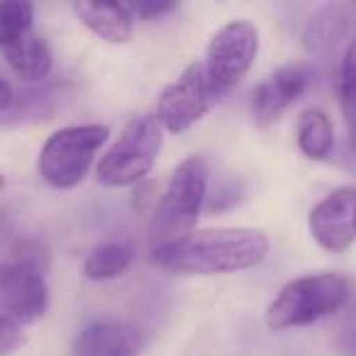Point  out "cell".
Wrapping results in <instances>:
<instances>
[{
    "label": "cell",
    "mask_w": 356,
    "mask_h": 356,
    "mask_svg": "<svg viewBox=\"0 0 356 356\" xmlns=\"http://www.w3.org/2000/svg\"><path fill=\"white\" fill-rule=\"evenodd\" d=\"M268 237L254 227L200 229L184 242L156 249L154 266L178 276H220L254 268L266 259Z\"/></svg>",
    "instance_id": "cell-1"
},
{
    "label": "cell",
    "mask_w": 356,
    "mask_h": 356,
    "mask_svg": "<svg viewBox=\"0 0 356 356\" xmlns=\"http://www.w3.org/2000/svg\"><path fill=\"white\" fill-rule=\"evenodd\" d=\"M208 198V163L200 156L181 161L159 195L149 220V252L184 242L195 232L200 210Z\"/></svg>",
    "instance_id": "cell-2"
},
{
    "label": "cell",
    "mask_w": 356,
    "mask_h": 356,
    "mask_svg": "<svg viewBox=\"0 0 356 356\" xmlns=\"http://www.w3.org/2000/svg\"><path fill=\"white\" fill-rule=\"evenodd\" d=\"M351 281L339 273H310L288 281L266 310V325L276 332L307 327L339 312L349 302Z\"/></svg>",
    "instance_id": "cell-3"
},
{
    "label": "cell",
    "mask_w": 356,
    "mask_h": 356,
    "mask_svg": "<svg viewBox=\"0 0 356 356\" xmlns=\"http://www.w3.org/2000/svg\"><path fill=\"white\" fill-rule=\"evenodd\" d=\"M110 137L105 124L61 127L44 142L40 152V176L56 191H71L83 184L95 154Z\"/></svg>",
    "instance_id": "cell-4"
},
{
    "label": "cell",
    "mask_w": 356,
    "mask_h": 356,
    "mask_svg": "<svg viewBox=\"0 0 356 356\" xmlns=\"http://www.w3.org/2000/svg\"><path fill=\"white\" fill-rule=\"evenodd\" d=\"M163 147V129L154 115H142L127 122L115 144L98 163V181L108 188L139 184L154 168Z\"/></svg>",
    "instance_id": "cell-5"
},
{
    "label": "cell",
    "mask_w": 356,
    "mask_h": 356,
    "mask_svg": "<svg viewBox=\"0 0 356 356\" xmlns=\"http://www.w3.org/2000/svg\"><path fill=\"white\" fill-rule=\"evenodd\" d=\"M259 54V30L249 20H232L215 32L205 54V76L215 100L229 95L249 74Z\"/></svg>",
    "instance_id": "cell-6"
},
{
    "label": "cell",
    "mask_w": 356,
    "mask_h": 356,
    "mask_svg": "<svg viewBox=\"0 0 356 356\" xmlns=\"http://www.w3.org/2000/svg\"><path fill=\"white\" fill-rule=\"evenodd\" d=\"M215 103L218 100L210 90L205 66L195 61L171 86H166L159 93L154 118L161 124V129H168L171 134H181L193 127L195 122H200Z\"/></svg>",
    "instance_id": "cell-7"
},
{
    "label": "cell",
    "mask_w": 356,
    "mask_h": 356,
    "mask_svg": "<svg viewBox=\"0 0 356 356\" xmlns=\"http://www.w3.org/2000/svg\"><path fill=\"white\" fill-rule=\"evenodd\" d=\"M0 300H3V312L17 325L25 327L42 320L49 307V288L44 273L15 261L3 264Z\"/></svg>",
    "instance_id": "cell-8"
},
{
    "label": "cell",
    "mask_w": 356,
    "mask_h": 356,
    "mask_svg": "<svg viewBox=\"0 0 356 356\" xmlns=\"http://www.w3.org/2000/svg\"><path fill=\"white\" fill-rule=\"evenodd\" d=\"M354 213H356V188L332 191L310 210V234L322 249L341 254L354 244Z\"/></svg>",
    "instance_id": "cell-9"
},
{
    "label": "cell",
    "mask_w": 356,
    "mask_h": 356,
    "mask_svg": "<svg viewBox=\"0 0 356 356\" xmlns=\"http://www.w3.org/2000/svg\"><path fill=\"white\" fill-rule=\"evenodd\" d=\"M315 83V69L310 64H288L273 71L254 93V115L259 124H271Z\"/></svg>",
    "instance_id": "cell-10"
},
{
    "label": "cell",
    "mask_w": 356,
    "mask_h": 356,
    "mask_svg": "<svg viewBox=\"0 0 356 356\" xmlns=\"http://www.w3.org/2000/svg\"><path fill=\"white\" fill-rule=\"evenodd\" d=\"M71 356H142V337L127 322H93L76 337Z\"/></svg>",
    "instance_id": "cell-11"
},
{
    "label": "cell",
    "mask_w": 356,
    "mask_h": 356,
    "mask_svg": "<svg viewBox=\"0 0 356 356\" xmlns=\"http://www.w3.org/2000/svg\"><path fill=\"white\" fill-rule=\"evenodd\" d=\"M74 13L103 42L124 44L132 40L134 17L124 3H74Z\"/></svg>",
    "instance_id": "cell-12"
},
{
    "label": "cell",
    "mask_w": 356,
    "mask_h": 356,
    "mask_svg": "<svg viewBox=\"0 0 356 356\" xmlns=\"http://www.w3.org/2000/svg\"><path fill=\"white\" fill-rule=\"evenodd\" d=\"M8 66L15 71V76L25 83H42L51 71V49L40 32H27L13 44L3 47Z\"/></svg>",
    "instance_id": "cell-13"
},
{
    "label": "cell",
    "mask_w": 356,
    "mask_h": 356,
    "mask_svg": "<svg viewBox=\"0 0 356 356\" xmlns=\"http://www.w3.org/2000/svg\"><path fill=\"white\" fill-rule=\"evenodd\" d=\"M351 15L344 6H325L307 20L302 32V47L310 54H330L349 35Z\"/></svg>",
    "instance_id": "cell-14"
},
{
    "label": "cell",
    "mask_w": 356,
    "mask_h": 356,
    "mask_svg": "<svg viewBox=\"0 0 356 356\" xmlns=\"http://www.w3.org/2000/svg\"><path fill=\"white\" fill-rule=\"evenodd\" d=\"M298 149L310 161H325L334 149V127L325 110L307 108L298 118Z\"/></svg>",
    "instance_id": "cell-15"
},
{
    "label": "cell",
    "mask_w": 356,
    "mask_h": 356,
    "mask_svg": "<svg viewBox=\"0 0 356 356\" xmlns=\"http://www.w3.org/2000/svg\"><path fill=\"white\" fill-rule=\"evenodd\" d=\"M134 259V249L127 242H108L95 247L93 252L86 257L83 266V276L88 281H113L120 278L129 266H132Z\"/></svg>",
    "instance_id": "cell-16"
},
{
    "label": "cell",
    "mask_w": 356,
    "mask_h": 356,
    "mask_svg": "<svg viewBox=\"0 0 356 356\" xmlns=\"http://www.w3.org/2000/svg\"><path fill=\"white\" fill-rule=\"evenodd\" d=\"M339 108L344 118L346 139L351 152H356V37L349 40L339 66Z\"/></svg>",
    "instance_id": "cell-17"
},
{
    "label": "cell",
    "mask_w": 356,
    "mask_h": 356,
    "mask_svg": "<svg viewBox=\"0 0 356 356\" xmlns=\"http://www.w3.org/2000/svg\"><path fill=\"white\" fill-rule=\"evenodd\" d=\"M35 30V8L22 0L0 3V49Z\"/></svg>",
    "instance_id": "cell-18"
},
{
    "label": "cell",
    "mask_w": 356,
    "mask_h": 356,
    "mask_svg": "<svg viewBox=\"0 0 356 356\" xmlns=\"http://www.w3.org/2000/svg\"><path fill=\"white\" fill-rule=\"evenodd\" d=\"M13 261L22 264V266L37 268V271H44L47 252L37 239H20V242L13 247Z\"/></svg>",
    "instance_id": "cell-19"
},
{
    "label": "cell",
    "mask_w": 356,
    "mask_h": 356,
    "mask_svg": "<svg viewBox=\"0 0 356 356\" xmlns=\"http://www.w3.org/2000/svg\"><path fill=\"white\" fill-rule=\"evenodd\" d=\"M124 6H127L129 15L147 22L161 20L178 10V3H168V0H142V3H124Z\"/></svg>",
    "instance_id": "cell-20"
},
{
    "label": "cell",
    "mask_w": 356,
    "mask_h": 356,
    "mask_svg": "<svg viewBox=\"0 0 356 356\" xmlns=\"http://www.w3.org/2000/svg\"><path fill=\"white\" fill-rule=\"evenodd\" d=\"M27 341L25 332H22V325L8 320V317H0V356L13 354L15 349H20Z\"/></svg>",
    "instance_id": "cell-21"
},
{
    "label": "cell",
    "mask_w": 356,
    "mask_h": 356,
    "mask_svg": "<svg viewBox=\"0 0 356 356\" xmlns=\"http://www.w3.org/2000/svg\"><path fill=\"white\" fill-rule=\"evenodd\" d=\"M337 349L341 356H356V330H346L337 339Z\"/></svg>",
    "instance_id": "cell-22"
},
{
    "label": "cell",
    "mask_w": 356,
    "mask_h": 356,
    "mask_svg": "<svg viewBox=\"0 0 356 356\" xmlns=\"http://www.w3.org/2000/svg\"><path fill=\"white\" fill-rule=\"evenodd\" d=\"M13 103H15V93H13V86L8 83L6 79H3V74H0V113H8V110L13 108Z\"/></svg>",
    "instance_id": "cell-23"
},
{
    "label": "cell",
    "mask_w": 356,
    "mask_h": 356,
    "mask_svg": "<svg viewBox=\"0 0 356 356\" xmlns=\"http://www.w3.org/2000/svg\"><path fill=\"white\" fill-rule=\"evenodd\" d=\"M8 232H10V225H8L6 220H3V215H0V242L8 237Z\"/></svg>",
    "instance_id": "cell-24"
},
{
    "label": "cell",
    "mask_w": 356,
    "mask_h": 356,
    "mask_svg": "<svg viewBox=\"0 0 356 356\" xmlns=\"http://www.w3.org/2000/svg\"><path fill=\"white\" fill-rule=\"evenodd\" d=\"M0 271H3V264H0ZM0 317H8L6 312H3V300H0ZM8 320H10V317H8Z\"/></svg>",
    "instance_id": "cell-25"
},
{
    "label": "cell",
    "mask_w": 356,
    "mask_h": 356,
    "mask_svg": "<svg viewBox=\"0 0 356 356\" xmlns=\"http://www.w3.org/2000/svg\"><path fill=\"white\" fill-rule=\"evenodd\" d=\"M3 186H6V178H3V176H0V188H3Z\"/></svg>",
    "instance_id": "cell-26"
},
{
    "label": "cell",
    "mask_w": 356,
    "mask_h": 356,
    "mask_svg": "<svg viewBox=\"0 0 356 356\" xmlns=\"http://www.w3.org/2000/svg\"><path fill=\"white\" fill-rule=\"evenodd\" d=\"M354 234H356V213H354Z\"/></svg>",
    "instance_id": "cell-27"
}]
</instances>
